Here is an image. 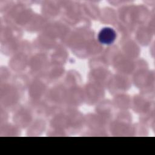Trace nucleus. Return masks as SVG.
I'll return each instance as SVG.
<instances>
[{"instance_id":"1","label":"nucleus","mask_w":155,"mask_h":155,"mask_svg":"<svg viewBox=\"0 0 155 155\" xmlns=\"http://www.w3.org/2000/svg\"><path fill=\"white\" fill-rule=\"evenodd\" d=\"M116 36L115 31L110 27H104L99 32L98 39L103 44H110L114 42Z\"/></svg>"}]
</instances>
